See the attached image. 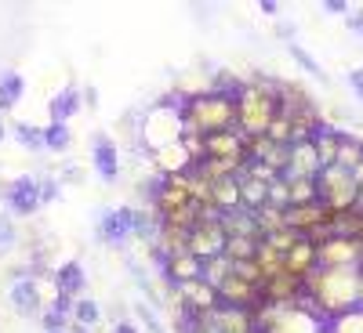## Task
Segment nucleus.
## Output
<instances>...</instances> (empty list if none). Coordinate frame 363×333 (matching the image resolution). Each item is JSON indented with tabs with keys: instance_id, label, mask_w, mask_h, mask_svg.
<instances>
[{
	"instance_id": "nucleus-6",
	"label": "nucleus",
	"mask_w": 363,
	"mask_h": 333,
	"mask_svg": "<svg viewBox=\"0 0 363 333\" xmlns=\"http://www.w3.org/2000/svg\"><path fill=\"white\" fill-rule=\"evenodd\" d=\"M225 228H222V214L215 206H203V214H200V225L189 232V254L200 257V261H211V257H218L225 254Z\"/></svg>"
},
{
	"instance_id": "nucleus-9",
	"label": "nucleus",
	"mask_w": 363,
	"mask_h": 333,
	"mask_svg": "<svg viewBox=\"0 0 363 333\" xmlns=\"http://www.w3.org/2000/svg\"><path fill=\"white\" fill-rule=\"evenodd\" d=\"M8 305L18 319H40L48 308H44V293H40V283L37 276H22V279H11L8 286Z\"/></svg>"
},
{
	"instance_id": "nucleus-2",
	"label": "nucleus",
	"mask_w": 363,
	"mask_h": 333,
	"mask_svg": "<svg viewBox=\"0 0 363 333\" xmlns=\"http://www.w3.org/2000/svg\"><path fill=\"white\" fill-rule=\"evenodd\" d=\"M182 124L193 127L196 134H222V131H240L236 127V98L218 95V90H203L196 98L182 102Z\"/></svg>"
},
{
	"instance_id": "nucleus-10",
	"label": "nucleus",
	"mask_w": 363,
	"mask_h": 333,
	"mask_svg": "<svg viewBox=\"0 0 363 333\" xmlns=\"http://www.w3.org/2000/svg\"><path fill=\"white\" fill-rule=\"evenodd\" d=\"M4 203L11 210V218H33L37 210L44 206L40 203V181L33 174H18L8 185V192H4Z\"/></svg>"
},
{
	"instance_id": "nucleus-43",
	"label": "nucleus",
	"mask_w": 363,
	"mask_h": 333,
	"mask_svg": "<svg viewBox=\"0 0 363 333\" xmlns=\"http://www.w3.org/2000/svg\"><path fill=\"white\" fill-rule=\"evenodd\" d=\"M345 29H349L352 37H359V40H363V8H352V11H349V18H345Z\"/></svg>"
},
{
	"instance_id": "nucleus-7",
	"label": "nucleus",
	"mask_w": 363,
	"mask_h": 333,
	"mask_svg": "<svg viewBox=\"0 0 363 333\" xmlns=\"http://www.w3.org/2000/svg\"><path fill=\"white\" fill-rule=\"evenodd\" d=\"M91 167H95L99 181L106 189H113L120 177H124V160H120V145L116 138H109L106 131L91 134Z\"/></svg>"
},
{
	"instance_id": "nucleus-20",
	"label": "nucleus",
	"mask_w": 363,
	"mask_h": 333,
	"mask_svg": "<svg viewBox=\"0 0 363 333\" xmlns=\"http://www.w3.org/2000/svg\"><path fill=\"white\" fill-rule=\"evenodd\" d=\"M26 98V80L15 69H0V112H11Z\"/></svg>"
},
{
	"instance_id": "nucleus-44",
	"label": "nucleus",
	"mask_w": 363,
	"mask_h": 333,
	"mask_svg": "<svg viewBox=\"0 0 363 333\" xmlns=\"http://www.w3.org/2000/svg\"><path fill=\"white\" fill-rule=\"evenodd\" d=\"M58 177L69 181V185H80V181H84V170H80L77 163H62V167H58Z\"/></svg>"
},
{
	"instance_id": "nucleus-35",
	"label": "nucleus",
	"mask_w": 363,
	"mask_h": 333,
	"mask_svg": "<svg viewBox=\"0 0 363 333\" xmlns=\"http://www.w3.org/2000/svg\"><path fill=\"white\" fill-rule=\"evenodd\" d=\"M18 250V228H15V218L8 210H0V257H11Z\"/></svg>"
},
{
	"instance_id": "nucleus-8",
	"label": "nucleus",
	"mask_w": 363,
	"mask_h": 333,
	"mask_svg": "<svg viewBox=\"0 0 363 333\" xmlns=\"http://www.w3.org/2000/svg\"><path fill=\"white\" fill-rule=\"evenodd\" d=\"M320 268H363V239L330 235L316 247Z\"/></svg>"
},
{
	"instance_id": "nucleus-36",
	"label": "nucleus",
	"mask_w": 363,
	"mask_h": 333,
	"mask_svg": "<svg viewBox=\"0 0 363 333\" xmlns=\"http://www.w3.org/2000/svg\"><path fill=\"white\" fill-rule=\"evenodd\" d=\"M327 333H363V308H352L327 322Z\"/></svg>"
},
{
	"instance_id": "nucleus-37",
	"label": "nucleus",
	"mask_w": 363,
	"mask_h": 333,
	"mask_svg": "<svg viewBox=\"0 0 363 333\" xmlns=\"http://www.w3.org/2000/svg\"><path fill=\"white\" fill-rule=\"evenodd\" d=\"M37 181H40V203L44 206L62 199V177H58V174H37Z\"/></svg>"
},
{
	"instance_id": "nucleus-22",
	"label": "nucleus",
	"mask_w": 363,
	"mask_h": 333,
	"mask_svg": "<svg viewBox=\"0 0 363 333\" xmlns=\"http://www.w3.org/2000/svg\"><path fill=\"white\" fill-rule=\"evenodd\" d=\"M215 326H218V333H251L255 329V315L240 312V308H218L215 312Z\"/></svg>"
},
{
	"instance_id": "nucleus-5",
	"label": "nucleus",
	"mask_w": 363,
	"mask_h": 333,
	"mask_svg": "<svg viewBox=\"0 0 363 333\" xmlns=\"http://www.w3.org/2000/svg\"><path fill=\"white\" fill-rule=\"evenodd\" d=\"M316 189H320V203L330 210V214H349V210L356 206V199H359L356 177H352L349 170H342V167H327V170H320Z\"/></svg>"
},
{
	"instance_id": "nucleus-39",
	"label": "nucleus",
	"mask_w": 363,
	"mask_h": 333,
	"mask_svg": "<svg viewBox=\"0 0 363 333\" xmlns=\"http://www.w3.org/2000/svg\"><path fill=\"white\" fill-rule=\"evenodd\" d=\"M298 239H301V235H294L291 228H284V232H277V235H269V239H262V243H265V247H272V250H277V254H284V257H287V254H291V247L298 243Z\"/></svg>"
},
{
	"instance_id": "nucleus-18",
	"label": "nucleus",
	"mask_w": 363,
	"mask_h": 333,
	"mask_svg": "<svg viewBox=\"0 0 363 333\" xmlns=\"http://www.w3.org/2000/svg\"><path fill=\"white\" fill-rule=\"evenodd\" d=\"M316 268H320L316 243H309V239H298V243L291 247V254H287V271H291L294 279L306 283V276H309V271H316Z\"/></svg>"
},
{
	"instance_id": "nucleus-49",
	"label": "nucleus",
	"mask_w": 363,
	"mask_h": 333,
	"mask_svg": "<svg viewBox=\"0 0 363 333\" xmlns=\"http://www.w3.org/2000/svg\"><path fill=\"white\" fill-rule=\"evenodd\" d=\"M352 177H356V185H359V189H363V163H359V167H356V170H352Z\"/></svg>"
},
{
	"instance_id": "nucleus-42",
	"label": "nucleus",
	"mask_w": 363,
	"mask_h": 333,
	"mask_svg": "<svg viewBox=\"0 0 363 333\" xmlns=\"http://www.w3.org/2000/svg\"><path fill=\"white\" fill-rule=\"evenodd\" d=\"M320 11H323V15H335V18H338V15H342V18H349V11H352V8L345 4V0H323Z\"/></svg>"
},
{
	"instance_id": "nucleus-47",
	"label": "nucleus",
	"mask_w": 363,
	"mask_h": 333,
	"mask_svg": "<svg viewBox=\"0 0 363 333\" xmlns=\"http://www.w3.org/2000/svg\"><path fill=\"white\" fill-rule=\"evenodd\" d=\"M258 11H262V15H269V18H277L284 8L277 4V0H258Z\"/></svg>"
},
{
	"instance_id": "nucleus-40",
	"label": "nucleus",
	"mask_w": 363,
	"mask_h": 333,
	"mask_svg": "<svg viewBox=\"0 0 363 333\" xmlns=\"http://www.w3.org/2000/svg\"><path fill=\"white\" fill-rule=\"evenodd\" d=\"M233 271L244 283H255V286H262V268L255 264V261H240V264H233Z\"/></svg>"
},
{
	"instance_id": "nucleus-51",
	"label": "nucleus",
	"mask_w": 363,
	"mask_h": 333,
	"mask_svg": "<svg viewBox=\"0 0 363 333\" xmlns=\"http://www.w3.org/2000/svg\"><path fill=\"white\" fill-rule=\"evenodd\" d=\"M8 138V127H4V119H0V141H4Z\"/></svg>"
},
{
	"instance_id": "nucleus-21",
	"label": "nucleus",
	"mask_w": 363,
	"mask_h": 333,
	"mask_svg": "<svg viewBox=\"0 0 363 333\" xmlns=\"http://www.w3.org/2000/svg\"><path fill=\"white\" fill-rule=\"evenodd\" d=\"M222 228H225V235L233 239V235H247V239H262V232H258V221H255V214L251 210H233V214H222Z\"/></svg>"
},
{
	"instance_id": "nucleus-1",
	"label": "nucleus",
	"mask_w": 363,
	"mask_h": 333,
	"mask_svg": "<svg viewBox=\"0 0 363 333\" xmlns=\"http://www.w3.org/2000/svg\"><path fill=\"white\" fill-rule=\"evenodd\" d=\"M359 276L363 268H316L301 283V293L309 297V308L323 322H330L359 308Z\"/></svg>"
},
{
	"instance_id": "nucleus-3",
	"label": "nucleus",
	"mask_w": 363,
	"mask_h": 333,
	"mask_svg": "<svg viewBox=\"0 0 363 333\" xmlns=\"http://www.w3.org/2000/svg\"><path fill=\"white\" fill-rule=\"evenodd\" d=\"M280 116V102L255 90L251 83H244V90L236 95V127L244 138H265L272 119Z\"/></svg>"
},
{
	"instance_id": "nucleus-38",
	"label": "nucleus",
	"mask_w": 363,
	"mask_h": 333,
	"mask_svg": "<svg viewBox=\"0 0 363 333\" xmlns=\"http://www.w3.org/2000/svg\"><path fill=\"white\" fill-rule=\"evenodd\" d=\"M269 206H277V210H291V185H287V177L269 181Z\"/></svg>"
},
{
	"instance_id": "nucleus-32",
	"label": "nucleus",
	"mask_w": 363,
	"mask_h": 333,
	"mask_svg": "<svg viewBox=\"0 0 363 333\" xmlns=\"http://www.w3.org/2000/svg\"><path fill=\"white\" fill-rule=\"evenodd\" d=\"M229 276H233V261H229L225 254H218V257L203 261V283H207V286H215V290H218Z\"/></svg>"
},
{
	"instance_id": "nucleus-23",
	"label": "nucleus",
	"mask_w": 363,
	"mask_h": 333,
	"mask_svg": "<svg viewBox=\"0 0 363 333\" xmlns=\"http://www.w3.org/2000/svg\"><path fill=\"white\" fill-rule=\"evenodd\" d=\"M240 203H244V210H262L265 203H269V185L265 181H255V177H247V174H240Z\"/></svg>"
},
{
	"instance_id": "nucleus-14",
	"label": "nucleus",
	"mask_w": 363,
	"mask_h": 333,
	"mask_svg": "<svg viewBox=\"0 0 363 333\" xmlns=\"http://www.w3.org/2000/svg\"><path fill=\"white\" fill-rule=\"evenodd\" d=\"M186 203H193L189 174H174V177H164V185H160V192H157V199H153V210H157V214H160V218H167L171 210L186 206Z\"/></svg>"
},
{
	"instance_id": "nucleus-13",
	"label": "nucleus",
	"mask_w": 363,
	"mask_h": 333,
	"mask_svg": "<svg viewBox=\"0 0 363 333\" xmlns=\"http://www.w3.org/2000/svg\"><path fill=\"white\" fill-rule=\"evenodd\" d=\"M149 163H153V170L160 177H174V174H189L196 163L189 156V148L182 145V141H171L164 148H157V153H149Z\"/></svg>"
},
{
	"instance_id": "nucleus-29",
	"label": "nucleus",
	"mask_w": 363,
	"mask_h": 333,
	"mask_svg": "<svg viewBox=\"0 0 363 333\" xmlns=\"http://www.w3.org/2000/svg\"><path fill=\"white\" fill-rule=\"evenodd\" d=\"M255 264L262 268V283H265V279H277V276H284V271H287V257H284V254H277L272 247H265V243L258 247Z\"/></svg>"
},
{
	"instance_id": "nucleus-48",
	"label": "nucleus",
	"mask_w": 363,
	"mask_h": 333,
	"mask_svg": "<svg viewBox=\"0 0 363 333\" xmlns=\"http://www.w3.org/2000/svg\"><path fill=\"white\" fill-rule=\"evenodd\" d=\"M113 333H142V329H138V322H131V319H120V322H113Z\"/></svg>"
},
{
	"instance_id": "nucleus-26",
	"label": "nucleus",
	"mask_w": 363,
	"mask_h": 333,
	"mask_svg": "<svg viewBox=\"0 0 363 333\" xmlns=\"http://www.w3.org/2000/svg\"><path fill=\"white\" fill-rule=\"evenodd\" d=\"M131 315H135V322H138V329H142V333H167V326H164L160 312H157L153 305H145L142 297H138V300H131Z\"/></svg>"
},
{
	"instance_id": "nucleus-24",
	"label": "nucleus",
	"mask_w": 363,
	"mask_h": 333,
	"mask_svg": "<svg viewBox=\"0 0 363 333\" xmlns=\"http://www.w3.org/2000/svg\"><path fill=\"white\" fill-rule=\"evenodd\" d=\"M8 134L26 148V153H48V141H44V127H33V124H11Z\"/></svg>"
},
{
	"instance_id": "nucleus-41",
	"label": "nucleus",
	"mask_w": 363,
	"mask_h": 333,
	"mask_svg": "<svg viewBox=\"0 0 363 333\" xmlns=\"http://www.w3.org/2000/svg\"><path fill=\"white\" fill-rule=\"evenodd\" d=\"M345 83H349V90L356 95V102L363 105V69H349L345 73Z\"/></svg>"
},
{
	"instance_id": "nucleus-50",
	"label": "nucleus",
	"mask_w": 363,
	"mask_h": 333,
	"mask_svg": "<svg viewBox=\"0 0 363 333\" xmlns=\"http://www.w3.org/2000/svg\"><path fill=\"white\" fill-rule=\"evenodd\" d=\"M69 333H95V329H84V326H77V322H73V326H69Z\"/></svg>"
},
{
	"instance_id": "nucleus-30",
	"label": "nucleus",
	"mask_w": 363,
	"mask_h": 333,
	"mask_svg": "<svg viewBox=\"0 0 363 333\" xmlns=\"http://www.w3.org/2000/svg\"><path fill=\"white\" fill-rule=\"evenodd\" d=\"M258 247H262V239L233 235V239H225V257H229L233 264H240V261H255V257H258Z\"/></svg>"
},
{
	"instance_id": "nucleus-31",
	"label": "nucleus",
	"mask_w": 363,
	"mask_h": 333,
	"mask_svg": "<svg viewBox=\"0 0 363 333\" xmlns=\"http://www.w3.org/2000/svg\"><path fill=\"white\" fill-rule=\"evenodd\" d=\"M287 185H291V206L320 203V189H316V177H294V181H287Z\"/></svg>"
},
{
	"instance_id": "nucleus-11",
	"label": "nucleus",
	"mask_w": 363,
	"mask_h": 333,
	"mask_svg": "<svg viewBox=\"0 0 363 333\" xmlns=\"http://www.w3.org/2000/svg\"><path fill=\"white\" fill-rule=\"evenodd\" d=\"M178 300H182V308H186L189 315H211V312H218L222 308V300H218V290L215 286H207L203 279H193V283H182L174 286Z\"/></svg>"
},
{
	"instance_id": "nucleus-33",
	"label": "nucleus",
	"mask_w": 363,
	"mask_h": 333,
	"mask_svg": "<svg viewBox=\"0 0 363 333\" xmlns=\"http://www.w3.org/2000/svg\"><path fill=\"white\" fill-rule=\"evenodd\" d=\"M287 54H291V58H294V62H298L301 69H306L309 76H316L320 83H327V80H330V76H327V69H323V66H320V62H316V58H313V54H309L306 47H301L298 40H294V44H287Z\"/></svg>"
},
{
	"instance_id": "nucleus-4",
	"label": "nucleus",
	"mask_w": 363,
	"mask_h": 333,
	"mask_svg": "<svg viewBox=\"0 0 363 333\" xmlns=\"http://www.w3.org/2000/svg\"><path fill=\"white\" fill-rule=\"evenodd\" d=\"M91 232H95V239L102 247L128 254L131 239H135V232H131V206H95V214H91Z\"/></svg>"
},
{
	"instance_id": "nucleus-17",
	"label": "nucleus",
	"mask_w": 363,
	"mask_h": 333,
	"mask_svg": "<svg viewBox=\"0 0 363 333\" xmlns=\"http://www.w3.org/2000/svg\"><path fill=\"white\" fill-rule=\"evenodd\" d=\"M84 109V95H80V87H62L58 95H51L48 102V116H51V124H69V119Z\"/></svg>"
},
{
	"instance_id": "nucleus-46",
	"label": "nucleus",
	"mask_w": 363,
	"mask_h": 333,
	"mask_svg": "<svg viewBox=\"0 0 363 333\" xmlns=\"http://www.w3.org/2000/svg\"><path fill=\"white\" fill-rule=\"evenodd\" d=\"M277 37H280V40H287V44H294L298 25H294V22H277Z\"/></svg>"
},
{
	"instance_id": "nucleus-16",
	"label": "nucleus",
	"mask_w": 363,
	"mask_h": 333,
	"mask_svg": "<svg viewBox=\"0 0 363 333\" xmlns=\"http://www.w3.org/2000/svg\"><path fill=\"white\" fill-rule=\"evenodd\" d=\"M320 156H316V148H313V141H294L291 145V167H287V181H294V177H320Z\"/></svg>"
},
{
	"instance_id": "nucleus-12",
	"label": "nucleus",
	"mask_w": 363,
	"mask_h": 333,
	"mask_svg": "<svg viewBox=\"0 0 363 333\" xmlns=\"http://www.w3.org/2000/svg\"><path fill=\"white\" fill-rule=\"evenodd\" d=\"M218 300H222V308H240V312H255L262 305V286L255 283H244L233 271V276L218 286Z\"/></svg>"
},
{
	"instance_id": "nucleus-25",
	"label": "nucleus",
	"mask_w": 363,
	"mask_h": 333,
	"mask_svg": "<svg viewBox=\"0 0 363 333\" xmlns=\"http://www.w3.org/2000/svg\"><path fill=\"white\" fill-rule=\"evenodd\" d=\"M363 163V141L356 138V134H349V131H342V141H338V163L335 167H342V170H356Z\"/></svg>"
},
{
	"instance_id": "nucleus-15",
	"label": "nucleus",
	"mask_w": 363,
	"mask_h": 333,
	"mask_svg": "<svg viewBox=\"0 0 363 333\" xmlns=\"http://www.w3.org/2000/svg\"><path fill=\"white\" fill-rule=\"evenodd\" d=\"M51 279H55V293H66V297H84L87 290V271L80 261H62L58 268H51Z\"/></svg>"
},
{
	"instance_id": "nucleus-27",
	"label": "nucleus",
	"mask_w": 363,
	"mask_h": 333,
	"mask_svg": "<svg viewBox=\"0 0 363 333\" xmlns=\"http://www.w3.org/2000/svg\"><path fill=\"white\" fill-rule=\"evenodd\" d=\"M73 322H77V326H84V329H99V326H102V308H99V300L91 297V293L77 297Z\"/></svg>"
},
{
	"instance_id": "nucleus-34",
	"label": "nucleus",
	"mask_w": 363,
	"mask_h": 333,
	"mask_svg": "<svg viewBox=\"0 0 363 333\" xmlns=\"http://www.w3.org/2000/svg\"><path fill=\"white\" fill-rule=\"evenodd\" d=\"M44 141H48V153H66V148L73 145V127L69 124H48Z\"/></svg>"
},
{
	"instance_id": "nucleus-52",
	"label": "nucleus",
	"mask_w": 363,
	"mask_h": 333,
	"mask_svg": "<svg viewBox=\"0 0 363 333\" xmlns=\"http://www.w3.org/2000/svg\"><path fill=\"white\" fill-rule=\"evenodd\" d=\"M359 308H363V276H359Z\"/></svg>"
},
{
	"instance_id": "nucleus-45",
	"label": "nucleus",
	"mask_w": 363,
	"mask_h": 333,
	"mask_svg": "<svg viewBox=\"0 0 363 333\" xmlns=\"http://www.w3.org/2000/svg\"><path fill=\"white\" fill-rule=\"evenodd\" d=\"M80 95H84V105H87L91 112L99 109V87H95V83H87V87H80Z\"/></svg>"
},
{
	"instance_id": "nucleus-28",
	"label": "nucleus",
	"mask_w": 363,
	"mask_h": 333,
	"mask_svg": "<svg viewBox=\"0 0 363 333\" xmlns=\"http://www.w3.org/2000/svg\"><path fill=\"white\" fill-rule=\"evenodd\" d=\"M255 221H258V232H262V239H269V235H277V232H284L287 228V210H277V206H262V210H255Z\"/></svg>"
},
{
	"instance_id": "nucleus-19",
	"label": "nucleus",
	"mask_w": 363,
	"mask_h": 333,
	"mask_svg": "<svg viewBox=\"0 0 363 333\" xmlns=\"http://www.w3.org/2000/svg\"><path fill=\"white\" fill-rule=\"evenodd\" d=\"M309 141H313V148H316V156H320V167H323V170L338 163V141H342V127H330V124H323V127H320Z\"/></svg>"
}]
</instances>
